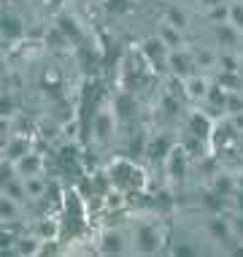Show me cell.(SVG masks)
Listing matches in <instances>:
<instances>
[{
  "mask_svg": "<svg viewBox=\"0 0 243 257\" xmlns=\"http://www.w3.org/2000/svg\"><path fill=\"white\" fill-rule=\"evenodd\" d=\"M106 179H108V184L114 187V190H122L124 195H127V192H133V190H141L146 176H143L141 165H138L135 160L119 157L106 168Z\"/></svg>",
  "mask_w": 243,
  "mask_h": 257,
  "instance_id": "cell-1",
  "label": "cell"
},
{
  "mask_svg": "<svg viewBox=\"0 0 243 257\" xmlns=\"http://www.w3.org/2000/svg\"><path fill=\"white\" fill-rule=\"evenodd\" d=\"M130 241L133 254H157L165 246V233L159 230L157 222H135L130 225Z\"/></svg>",
  "mask_w": 243,
  "mask_h": 257,
  "instance_id": "cell-2",
  "label": "cell"
},
{
  "mask_svg": "<svg viewBox=\"0 0 243 257\" xmlns=\"http://www.w3.org/2000/svg\"><path fill=\"white\" fill-rule=\"evenodd\" d=\"M119 124H122V119L116 114L114 103H103L92 119V138L97 147H111L116 141V136H119Z\"/></svg>",
  "mask_w": 243,
  "mask_h": 257,
  "instance_id": "cell-3",
  "label": "cell"
},
{
  "mask_svg": "<svg viewBox=\"0 0 243 257\" xmlns=\"http://www.w3.org/2000/svg\"><path fill=\"white\" fill-rule=\"evenodd\" d=\"M97 254H133L130 227H103L95 238Z\"/></svg>",
  "mask_w": 243,
  "mask_h": 257,
  "instance_id": "cell-4",
  "label": "cell"
},
{
  "mask_svg": "<svg viewBox=\"0 0 243 257\" xmlns=\"http://www.w3.org/2000/svg\"><path fill=\"white\" fill-rule=\"evenodd\" d=\"M141 54H143V62L149 71L154 73H168V57H170V46L165 44L159 36H151L143 41L141 46Z\"/></svg>",
  "mask_w": 243,
  "mask_h": 257,
  "instance_id": "cell-5",
  "label": "cell"
},
{
  "mask_svg": "<svg viewBox=\"0 0 243 257\" xmlns=\"http://www.w3.org/2000/svg\"><path fill=\"white\" fill-rule=\"evenodd\" d=\"M186 168H189V152H186L184 144H176L170 149V155L162 160V171L168 176V182L173 184H181L186 179Z\"/></svg>",
  "mask_w": 243,
  "mask_h": 257,
  "instance_id": "cell-6",
  "label": "cell"
},
{
  "mask_svg": "<svg viewBox=\"0 0 243 257\" xmlns=\"http://www.w3.org/2000/svg\"><path fill=\"white\" fill-rule=\"evenodd\" d=\"M184 89V98L192 100V103H205V98L211 95V87H213V79L211 73H203V71H194L192 76L178 81Z\"/></svg>",
  "mask_w": 243,
  "mask_h": 257,
  "instance_id": "cell-7",
  "label": "cell"
},
{
  "mask_svg": "<svg viewBox=\"0 0 243 257\" xmlns=\"http://www.w3.org/2000/svg\"><path fill=\"white\" fill-rule=\"evenodd\" d=\"M197 71L194 65V57H192V49L189 46H178V49H170V57H168V73H173L178 81L192 76Z\"/></svg>",
  "mask_w": 243,
  "mask_h": 257,
  "instance_id": "cell-8",
  "label": "cell"
},
{
  "mask_svg": "<svg viewBox=\"0 0 243 257\" xmlns=\"http://www.w3.org/2000/svg\"><path fill=\"white\" fill-rule=\"evenodd\" d=\"M213 38H216V49H235V52H243V33L235 30L230 22H221L213 27Z\"/></svg>",
  "mask_w": 243,
  "mask_h": 257,
  "instance_id": "cell-9",
  "label": "cell"
},
{
  "mask_svg": "<svg viewBox=\"0 0 243 257\" xmlns=\"http://www.w3.org/2000/svg\"><path fill=\"white\" fill-rule=\"evenodd\" d=\"M27 36V27H25V19L19 17L17 11H11V9H6L3 11V41L6 44H19Z\"/></svg>",
  "mask_w": 243,
  "mask_h": 257,
  "instance_id": "cell-10",
  "label": "cell"
},
{
  "mask_svg": "<svg viewBox=\"0 0 243 257\" xmlns=\"http://www.w3.org/2000/svg\"><path fill=\"white\" fill-rule=\"evenodd\" d=\"M208 230V238L213 241V244H232L235 241V233H232V225H230V217H211L205 225Z\"/></svg>",
  "mask_w": 243,
  "mask_h": 257,
  "instance_id": "cell-11",
  "label": "cell"
},
{
  "mask_svg": "<svg viewBox=\"0 0 243 257\" xmlns=\"http://www.w3.org/2000/svg\"><path fill=\"white\" fill-rule=\"evenodd\" d=\"M189 49H192L197 71H203V73H216L219 71V49H208V46H189Z\"/></svg>",
  "mask_w": 243,
  "mask_h": 257,
  "instance_id": "cell-12",
  "label": "cell"
},
{
  "mask_svg": "<svg viewBox=\"0 0 243 257\" xmlns=\"http://www.w3.org/2000/svg\"><path fill=\"white\" fill-rule=\"evenodd\" d=\"M208 192H213L216 198L221 200H230L232 192H235V173L230 171H216L211 176V187H208Z\"/></svg>",
  "mask_w": 243,
  "mask_h": 257,
  "instance_id": "cell-13",
  "label": "cell"
},
{
  "mask_svg": "<svg viewBox=\"0 0 243 257\" xmlns=\"http://www.w3.org/2000/svg\"><path fill=\"white\" fill-rule=\"evenodd\" d=\"M14 168H17V173H19V176H22V179L38 176V173L44 171V157H41L36 149H33V152H27L25 157L14 160Z\"/></svg>",
  "mask_w": 243,
  "mask_h": 257,
  "instance_id": "cell-14",
  "label": "cell"
},
{
  "mask_svg": "<svg viewBox=\"0 0 243 257\" xmlns=\"http://www.w3.org/2000/svg\"><path fill=\"white\" fill-rule=\"evenodd\" d=\"M44 249V238L38 233H25L19 238H14V252L22 254V257H33V254H41Z\"/></svg>",
  "mask_w": 243,
  "mask_h": 257,
  "instance_id": "cell-15",
  "label": "cell"
},
{
  "mask_svg": "<svg viewBox=\"0 0 243 257\" xmlns=\"http://www.w3.org/2000/svg\"><path fill=\"white\" fill-rule=\"evenodd\" d=\"M27 152H33V141L30 138H25V136H14L6 141V160H19V157H25Z\"/></svg>",
  "mask_w": 243,
  "mask_h": 257,
  "instance_id": "cell-16",
  "label": "cell"
},
{
  "mask_svg": "<svg viewBox=\"0 0 243 257\" xmlns=\"http://www.w3.org/2000/svg\"><path fill=\"white\" fill-rule=\"evenodd\" d=\"M114 108H116V114H119L122 124L130 122V119H135V114H138V103H135V98L130 92H122V98L114 103Z\"/></svg>",
  "mask_w": 243,
  "mask_h": 257,
  "instance_id": "cell-17",
  "label": "cell"
},
{
  "mask_svg": "<svg viewBox=\"0 0 243 257\" xmlns=\"http://www.w3.org/2000/svg\"><path fill=\"white\" fill-rule=\"evenodd\" d=\"M25 190H27V198L30 200H44L49 192V182L44 179V173H38V176L25 179Z\"/></svg>",
  "mask_w": 243,
  "mask_h": 257,
  "instance_id": "cell-18",
  "label": "cell"
},
{
  "mask_svg": "<svg viewBox=\"0 0 243 257\" xmlns=\"http://www.w3.org/2000/svg\"><path fill=\"white\" fill-rule=\"evenodd\" d=\"M57 27H60L62 36H68V38H73V41L81 36V33H79V22H76V14H73L71 9H65V11L57 17Z\"/></svg>",
  "mask_w": 243,
  "mask_h": 257,
  "instance_id": "cell-19",
  "label": "cell"
},
{
  "mask_svg": "<svg viewBox=\"0 0 243 257\" xmlns=\"http://www.w3.org/2000/svg\"><path fill=\"white\" fill-rule=\"evenodd\" d=\"M173 147H176V144H168L162 136H154L149 144H146V155H149L151 160H159V163H162V160L170 155Z\"/></svg>",
  "mask_w": 243,
  "mask_h": 257,
  "instance_id": "cell-20",
  "label": "cell"
},
{
  "mask_svg": "<svg viewBox=\"0 0 243 257\" xmlns=\"http://www.w3.org/2000/svg\"><path fill=\"white\" fill-rule=\"evenodd\" d=\"M157 36L162 38L165 44L170 46V49H178V46H184V30H178V27H173V25H168V22L159 25Z\"/></svg>",
  "mask_w": 243,
  "mask_h": 257,
  "instance_id": "cell-21",
  "label": "cell"
},
{
  "mask_svg": "<svg viewBox=\"0 0 243 257\" xmlns=\"http://www.w3.org/2000/svg\"><path fill=\"white\" fill-rule=\"evenodd\" d=\"M162 22H168V25H173V27H178V30H186V27H189V14H186L181 6H168V9H165V19Z\"/></svg>",
  "mask_w": 243,
  "mask_h": 257,
  "instance_id": "cell-22",
  "label": "cell"
},
{
  "mask_svg": "<svg viewBox=\"0 0 243 257\" xmlns=\"http://www.w3.org/2000/svg\"><path fill=\"white\" fill-rule=\"evenodd\" d=\"M224 22H230L235 30L243 33V0H230L224 9Z\"/></svg>",
  "mask_w": 243,
  "mask_h": 257,
  "instance_id": "cell-23",
  "label": "cell"
},
{
  "mask_svg": "<svg viewBox=\"0 0 243 257\" xmlns=\"http://www.w3.org/2000/svg\"><path fill=\"white\" fill-rule=\"evenodd\" d=\"M0 206H3V222L9 225V222L19 214V200H14V198H9V195H3Z\"/></svg>",
  "mask_w": 243,
  "mask_h": 257,
  "instance_id": "cell-24",
  "label": "cell"
},
{
  "mask_svg": "<svg viewBox=\"0 0 243 257\" xmlns=\"http://www.w3.org/2000/svg\"><path fill=\"white\" fill-rule=\"evenodd\" d=\"M230 225H232V233H235V244H243V214L240 211L230 214Z\"/></svg>",
  "mask_w": 243,
  "mask_h": 257,
  "instance_id": "cell-25",
  "label": "cell"
},
{
  "mask_svg": "<svg viewBox=\"0 0 243 257\" xmlns=\"http://www.w3.org/2000/svg\"><path fill=\"white\" fill-rule=\"evenodd\" d=\"M227 3H230V0H200V6L208 11H224Z\"/></svg>",
  "mask_w": 243,
  "mask_h": 257,
  "instance_id": "cell-26",
  "label": "cell"
},
{
  "mask_svg": "<svg viewBox=\"0 0 243 257\" xmlns=\"http://www.w3.org/2000/svg\"><path fill=\"white\" fill-rule=\"evenodd\" d=\"M227 203L232 206V211H240V214H243V190H235L232 198L227 200Z\"/></svg>",
  "mask_w": 243,
  "mask_h": 257,
  "instance_id": "cell-27",
  "label": "cell"
},
{
  "mask_svg": "<svg viewBox=\"0 0 243 257\" xmlns=\"http://www.w3.org/2000/svg\"><path fill=\"white\" fill-rule=\"evenodd\" d=\"M227 119H230V124H232L235 130H238V133H243V108H240V111H235V114H230Z\"/></svg>",
  "mask_w": 243,
  "mask_h": 257,
  "instance_id": "cell-28",
  "label": "cell"
},
{
  "mask_svg": "<svg viewBox=\"0 0 243 257\" xmlns=\"http://www.w3.org/2000/svg\"><path fill=\"white\" fill-rule=\"evenodd\" d=\"M71 3L76 6V9H81V11H84V9H89V6H92V0H71Z\"/></svg>",
  "mask_w": 243,
  "mask_h": 257,
  "instance_id": "cell-29",
  "label": "cell"
},
{
  "mask_svg": "<svg viewBox=\"0 0 243 257\" xmlns=\"http://www.w3.org/2000/svg\"><path fill=\"white\" fill-rule=\"evenodd\" d=\"M235 190H243V171H235Z\"/></svg>",
  "mask_w": 243,
  "mask_h": 257,
  "instance_id": "cell-30",
  "label": "cell"
},
{
  "mask_svg": "<svg viewBox=\"0 0 243 257\" xmlns=\"http://www.w3.org/2000/svg\"><path fill=\"white\" fill-rule=\"evenodd\" d=\"M235 73H238V79L243 81V52H240V57H238V71H235Z\"/></svg>",
  "mask_w": 243,
  "mask_h": 257,
  "instance_id": "cell-31",
  "label": "cell"
},
{
  "mask_svg": "<svg viewBox=\"0 0 243 257\" xmlns=\"http://www.w3.org/2000/svg\"><path fill=\"white\" fill-rule=\"evenodd\" d=\"M240 157H243V155H240Z\"/></svg>",
  "mask_w": 243,
  "mask_h": 257,
  "instance_id": "cell-32",
  "label": "cell"
}]
</instances>
